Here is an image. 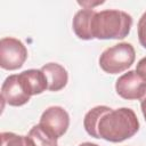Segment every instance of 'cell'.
Listing matches in <instances>:
<instances>
[{
  "label": "cell",
  "mask_w": 146,
  "mask_h": 146,
  "mask_svg": "<svg viewBox=\"0 0 146 146\" xmlns=\"http://www.w3.org/2000/svg\"><path fill=\"white\" fill-rule=\"evenodd\" d=\"M83 127L87 133L94 138L121 143L137 133L139 121L131 108L112 110L108 106L99 105L87 112L83 119Z\"/></svg>",
  "instance_id": "6da1fadb"
},
{
  "label": "cell",
  "mask_w": 146,
  "mask_h": 146,
  "mask_svg": "<svg viewBox=\"0 0 146 146\" xmlns=\"http://www.w3.org/2000/svg\"><path fill=\"white\" fill-rule=\"evenodd\" d=\"M132 26V17L125 11L117 9H105L96 13L92 18L94 39H124Z\"/></svg>",
  "instance_id": "7a4b0ae2"
},
{
  "label": "cell",
  "mask_w": 146,
  "mask_h": 146,
  "mask_svg": "<svg viewBox=\"0 0 146 146\" xmlns=\"http://www.w3.org/2000/svg\"><path fill=\"white\" fill-rule=\"evenodd\" d=\"M136 51L131 43L121 42L106 48L99 57L100 68L110 74L122 73L135 62Z\"/></svg>",
  "instance_id": "3957f363"
},
{
  "label": "cell",
  "mask_w": 146,
  "mask_h": 146,
  "mask_svg": "<svg viewBox=\"0 0 146 146\" xmlns=\"http://www.w3.org/2000/svg\"><path fill=\"white\" fill-rule=\"evenodd\" d=\"M27 58V49L24 43L11 36L0 40V66L3 70L14 71L21 68Z\"/></svg>",
  "instance_id": "277c9868"
},
{
  "label": "cell",
  "mask_w": 146,
  "mask_h": 146,
  "mask_svg": "<svg viewBox=\"0 0 146 146\" xmlns=\"http://www.w3.org/2000/svg\"><path fill=\"white\" fill-rule=\"evenodd\" d=\"M39 124L56 138H59L68 129L70 116L62 106H50L42 113Z\"/></svg>",
  "instance_id": "5b68a950"
},
{
  "label": "cell",
  "mask_w": 146,
  "mask_h": 146,
  "mask_svg": "<svg viewBox=\"0 0 146 146\" xmlns=\"http://www.w3.org/2000/svg\"><path fill=\"white\" fill-rule=\"evenodd\" d=\"M115 90L124 99H141L146 92V82L136 71H128L116 80Z\"/></svg>",
  "instance_id": "8992f818"
},
{
  "label": "cell",
  "mask_w": 146,
  "mask_h": 146,
  "mask_svg": "<svg viewBox=\"0 0 146 146\" xmlns=\"http://www.w3.org/2000/svg\"><path fill=\"white\" fill-rule=\"evenodd\" d=\"M1 98L10 106H22L26 104L31 96L26 91L18 74H11L6 78L1 86Z\"/></svg>",
  "instance_id": "52a82bcc"
},
{
  "label": "cell",
  "mask_w": 146,
  "mask_h": 146,
  "mask_svg": "<svg viewBox=\"0 0 146 146\" xmlns=\"http://www.w3.org/2000/svg\"><path fill=\"white\" fill-rule=\"evenodd\" d=\"M18 75L30 96L40 95L46 89H48L47 78L41 70L30 68V70L23 71Z\"/></svg>",
  "instance_id": "ba28073f"
},
{
  "label": "cell",
  "mask_w": 146,
  "mask_h": 146,
  "mask_svg": "<svg viewBox=\"0 0 146 146\" xmlns=\"http://www.w3.org/2000/svg\"><path fill=\"white\" fill-rule=\"evenodd\" d=\"M48 81V90L50 91H59L62 90L68 81L67 71L57 63H48L40 68Z\"/></svg>",
  "instance_id": "9c48e42d"
},
{
  "label": "cell",
  "mask_w": 146,
  "mask_h": 146,
  "mask_svg": "<svg viewBox=\"0 0 146 146\" xmlns=\"http://www.w3.org/2000/svg\"><path fill=\"white\" fill-rule=\"evenodd\" d=\"M95 14H96L95 10L84 8V9H80L74 15L72 26H73V31L78 38H80L82 40L94 39L91 27H92V18H94Z\"/></svg>",
  "instance_id": "30bf717a"
},
{
  "label": "cell",
  "mask_w": 146,
  "mask_h": 146,
  "mask_svg": "<svg viewBox=\"0 0 146 146\" xmlns=\"http://www.w3.org/2000/svg\"><path fill=\"white\" fill-rule=\"evenodd\" d=\"M34 143L35 146H57V139L48 130H46L40 124L34 125L27 135Z\"/></svg>",
  "instance_id": "8fae6325"
},
{
  "label": "cell",
  "mask_w": 146,
  "mask_h": 146,
  "mask_svg": "<svg viewBox=\"0 0 146 146\" xmlns=\"http://www.w3.org/2000/svg\"><path fill=\"white\" fill-rule=\"evenodd\" d=\"M1 146H35L29 136H19L14 132H1Z\"/></svg>",
  "instance_id": "7c38bea8"
},
{
  "label": "cell",
  "mask_w": 146,
  "mask_h": 146,
  "mask_svg": "<svg viewBox=\"0 0 146 146\" xmlns=\"http://www.w3.org/2000/svg\"><path fill=\"white\" fill-rule=\"evenodd\" d=\"M137 31H138V39L140 44L144 48H146V11L141 15V17L138 21Z\"/></svg>",
  "instance_id": "4fadbf2b"
},
{
  "label": "cell",
  "mask_w": 146,
  "mask_h": 146,
  "mask_svg": "<svg viewBox=\"0 0 146 146\" xmlns=\"http://www.w3.org/2000/svg\"><path fill=\"white\" fill-rule=\"evenodd\" d=\"M137 74L146 82V57H143L138 63H137V66H136V70Z\"/></svg>",
  "instance_id": "5bb4252c"
},
{
  "label": "cell",
  "mask_w": 146,
  "mask_h": 146,
  "mask_svg": "<svg viewBox=\"0 0 146 146\" xmlns=\"http://www.w3.org/2000/svg\"><path fill=\"white\" fill-rule=\"evenodd\" d=\"M140 107H141V112H143V115L146 120V92L145 95L143 96V98L140 99Z\"/></svg>",
  "instance_id": "9a60e30c"
},
{
  "label": "cell",
  "mask_w": 146,
  "mask_h": 146,
  "mask_svg": "<svg viewBox=\"0 0 146 146\" xmlns=\"http://www.w3.org/2000/svg\"><path fill=\"white\" fill-rule=\"evenodd\" d=\"M79 146H99V145H97V144H94V143H89V141H86V143H82V144H80Z\"/></svg>",
  "instance_id": "2e32d148"
}]
</instances>
